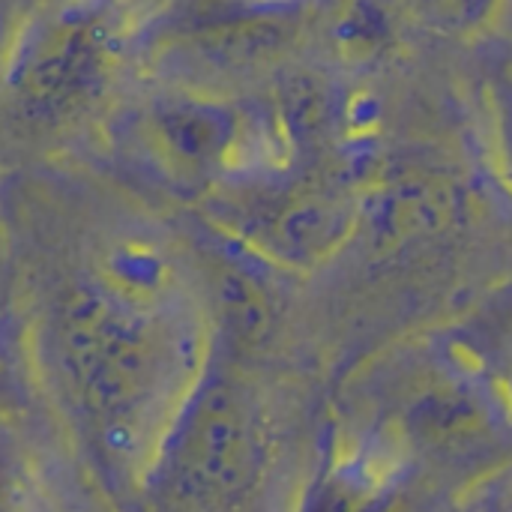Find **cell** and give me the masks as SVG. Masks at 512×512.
<instances>
[{"instance_id": "1", "label": "cell", "mask_w": 512, "mask_h": 512, "mask_svg": "<svg viewBox=\"0 0 512 512\" xmlns=\"http://www.w3.org/2000/svg\"><path fill=\"white\" fill-rule=\"evenodd\" d=\"M222 216L234 240L267 264L312 270L333 258L360 225V198L318 171L246 168L225 183Z\"/></svg>"}, {"instance_id": "2", "label": "cell", "mask_w": 512, "mask_h": 512, "mask_svg": "<svg viewBox=\"0 0 512 512\" xmlns=\"http://www.w3.org/2000/svg\"><path fill=\"white\" fill-rule=\"evenodd\" d=\"M399 18L438 36H474L489 27L504 0H390Z\"/></svg>"}, {"instance_id": "3", "label": "cell", "mask_w": 512, "mask_h": 512, "mask_svg": "<svg viewBox=\"0 0 512 512\" xmlns=\"http://www.w3.org/2000/svg\"><path fill=\"white\" fill-rule=\"evenodd\" d=\"M489 135L495 171L512 195V72H501L489 84Z\"/></svg>"}]
</instances>
